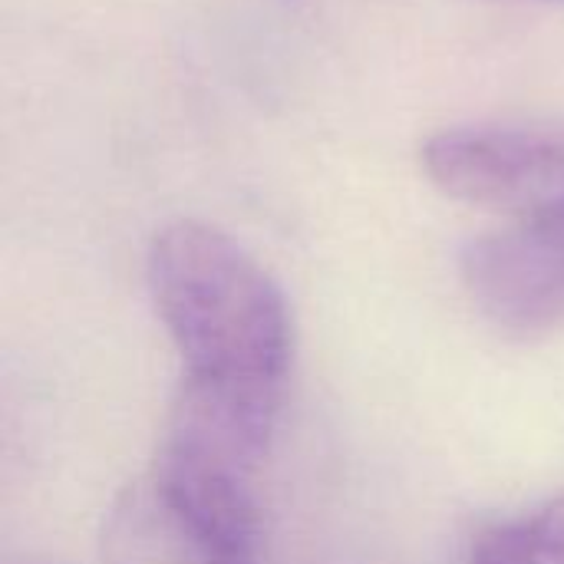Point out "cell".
Returning a JSON list of instances; mask_svg holds the SVG:
<instances>
[{
  "instance_id": "1",
  "label": "cell",
  "mask_w": 564,
  "mask_h": 564,
  "mask_svg": "<svg viewBox=\"0 0 564 564\" xmlns=\"http://www.w3.org/2000/svg\"><path fill=\"white\" fill-rule=\"evenodd\" d=\"M145 274L185 364L182 387L278 423L294 327L274 278L205 221L165 225L152 238Z\"/></svg>"
},
{
  "instance_id": "2",
  "label": "cell",
  "mask_w": 564,
  "mask_h": 564,
  "mask_svg": "<svg viewBox=\"0 0 564 564\" xmlns=\"http://www.w3.org/2000/svg\"><path fill=\"white\" fill-rule=\"evenodd\" d=\"M102 564H261L254 476L159 446L102 525Z\"/></svg>"
},
{
  "instance_id": "4",
  "label": "cell",
  "mask_w": 564,
  "mask_h": 564,
  "mask_svg": "<svg viewBox=\"0 0 564 564\" xmlns=\"http://www.w3.org/2000/svg\"><path fill=\"white\" fill-rule=\"evenodd\" d=\"M463 281L482 317L509 337L564 327V198L469 241Z\"/></svg>"
},
{
  "instance_id": "3",
  "label": "cell",
  "mask_w": 564,
  "mask_h": 564,
  "mask_svg": "<svg viewBox=\"0 0 564 564\" xmlns=\"http://www.w3.org/2000/svg\"><path fill=\"white\" fill-rule=\"evenodd\" d=\"M420 162L449 198L509 218L564 198V126L555 122L453 126L426 139Z\"/></svg>"
},
{
  "instance_id": "5",
  "label": "cell",
  "mask_w": 564,
  "mask_h": 564,
  "mask_svg": "<svg viewBox=\"0 0 564 564\" xmlns=\"http://www.w3.org/2000/svg\"><path fill=\"white\" fill-rule=\"evenodd\" d=\"M469 564H564V496L486 529Z\"/></svg>"
}]
</instances>
